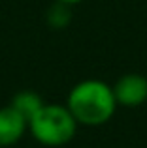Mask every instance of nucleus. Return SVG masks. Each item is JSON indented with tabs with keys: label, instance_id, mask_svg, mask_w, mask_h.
<instances>
[{
	"label": "nucleus",
	"instance_id": "f257e3e1",
	"mask_svg": "<svg viewBox=\"0 0 147 148\" xmlns=\"http://www.w3.org/2000/svg\"><path fill=\"white\" fill-rule=\"evenodd\" d=\"M66 107L74 114L77 124L102 126L113 116L117 101L110 84L98 79H87L77 83L70 90Z\"/></svg>",
	"mask_w": 147,
	"mask_h": 148
},
{
	"label": "nucleus",
	"instance_id": "f03ea898",
	"mask_svg": "<svg viewBox=\"0 0 147 148\" xmlns=\"http://www.w3.org/2000/svg\"><path fill=\"white\" fill-rule=\"evenodd\" d=\"M28 131L44 146H62L76 137L77 122L66 105L44 103L28 120Z\"/></svg>",
	"mask_w": 147,
	"mask_h": 148
},
{
	"label": "nucleus",
	"instance_id": "7ed1b4c3",
	"mask_svg": "<svg viewBox=\"0 0 147 148\" xmlns=\"http://www.w3.org/2000/svg\"><path fill=\"white\" fill-rule=\"evenodd\" d=\"M111 88L117 105L123 107H138L147 101V79L140 73H126Z\"/></svg>",
	"mask_w": 147,
	"mask_h": 148
},
{
	"label": "nucleus",
	"instance_id": "39448f33",
	"mask_svg": "<svg viewBox=\"0 0 147 148\" xmlns=\"http://www.w3.org/2000/svg\"><path fill=\"white\" fill-rule=\"evenodd\" d=\"M44 103L45 101L42 99V96L36 94L34 90H23V92H19V94L13 96V99H11L10 105L19 114H23L26 120H30L42 107H44Z\"/></svg>",
	"mask_w": 147,
	"mask_h": 148
},
{
	"label": "nucleus",
	"instance_id": "423d86ee",
	"mask_svg": "<svg viewBox=\"0 0 147 148\" xmlns=\"http://www.w3.org/2000/svg\"><path fill=\"white\" fill-rule=\"evenodd\" d=\"M60 4H77V2H81V0H59Z\"/></svg>",
	"mask_w": 147,
	"mask_h": 148
},
{
	"label": "nucleus",
	"instance_id": "20e7f679",
	"mask_svg": "<svg viewBox=\"0 0 147 148\" xmlns=\"http://www.w3.org/2000/svg\"><path fill=\"white\" fill-rule=\"evenodd\" d=\"M28 130V120L11 105L0 109V146H11Z\"/></svg>",
	"mask_w": 147,
	"mask_h": 148
}]
</instances>
